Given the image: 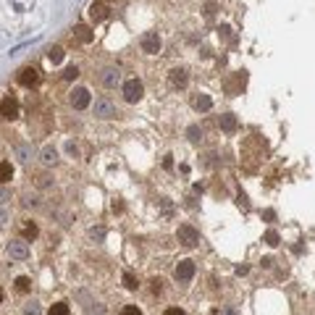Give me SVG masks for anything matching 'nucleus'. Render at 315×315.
<instances>
[{
  "mask_svg": "<svg viewBox=\"0 0 315 315\" xmlns=\"http://www.w3.org/2000/svg\"><path fill=\"white\" fill-rule=\"evenodd\" d=\"M160 34L158 32H144L142 37H140V48H142V53H147V56H158L160 53Z\"/></svg>",
  "mask_w": 315,
  "mask_h": 315,
  "instance_id": "obj_1",
  "label": "nucleus"
},
{
  "mask_svg": "<svg viewBox=\"0 0 315 315\" xmlns=\"http://www.w3.org/2000/svg\"><path fill=\"white\" fill-rule=\"evenodd\" d=\"M95 116H97V118H103V121L116 118V116H118L116 103H111L108 97H100V100H95Z\"/></svg>",
  "mask_w": 315,
  "mask_h": 315,
  "instance_id": "obj_2",
  "label": "nucleus"
},
{
  "mask_svg": "<svg viewBox=\"0 0 315 315\" xmlns=\"http://www.w3.org/2000/svg\"><path fill=\"white\" fill-rule=\"evenodd\" d=\"M176 239H179L184 247H195V244L200 242V231L195 226H189V224H181L179 231H176Z\"/></svg>",
  "mask_w": 315,
  "mask_h": 315,
  "instance_id": "obj_3",
  "label": "nucleus"
},
{
  "mask_svg": "<svg viewBox=\"0 0 315 315\" xmlns=\"http://www.w3.org/2000/svg\"><path fill=\"white\" fill-rule=\"evenodd\" d=\"M142 95H144V84L140 79L124 82V97H126V103H140Z\"/></svg>",
  "mask_w": 315,
  "mask_h": 315,
  "instance_id": "obj_4",
  "label": "nucleus"
},
{
  "mask_svg": "<svg viewBox=\"0 0 315 315\" xmlns=\"http://www.w3.org/2000/svg\"><path fill=\"white\" fill-rule=\"evenodd\" d=\"M195 260H181L179 265H176V271H173V279L179 281V284H187V281H192L195 279Z\"/></svg>",
  "mask_w": 315,
  "mask_h": 315,
  "instance_id": "obj_5",
  "label": "nucleus"
},
{
  "mask_svg": "<svg viewBox=\"0 0 315 315\" xmlns=\"http://www.w3.org/2000/svg\"><path fill=\"white\" fill-rule=\"evenodd\" d=\"M5 252H8L13 260H27L29 258V242L27 239H13V242H8Z\"/></svg>",
  "mask_w": 315,
  "mask_h": 315,
  "instance_id": "obj_6",
  "label": "nucleus"
},
{
  "mask_svg": "<svg viewBox=\"0 0 315 315\" xmlns=\"http://www.w3.org/2000/svg\"><path fill=\"white\" fill-rule=\"evenodd\" d=\"M40 82V71H37L34 66H27L19 71V84L21 87H34V84Z\"/></svg>",
  "mask_w": 315,
  "mask_h": 315,
  "instance_id": "obj_7",
  "label": "nucleus"
},
{
  "mask_svg": "<svg viewBox=\"0 0 315 315\" xmlns=\"http://www.w3.org/2000/svg\"><path fill=\"white\" fill-rule=\"evenodd\" d=\"M100 82H103L108 89L118 87V84H121V71H118V68H113V66L103 68V74H100Z\"/></svg>",
  "mask_w": 315,
  "mask_h": 315,
  "instance_id": "obj_8",
  "label": "nucleus"
},
{
  "mask_svg": "<svg viewBox=\"0 0 315 315\" xmlns=\"http://www.w3.org/2000/svg\"><path fill=\"white\" fill-rule=\"evenodd\" d=\"M0 116L8 118V121L19 118V103H16V100H13V97H3V103H0Z\"/></svg>",
  "mask_w": 315,
  "mask_h": 315,
  "instance_id": "obj_9",
  "label": "nucleus"
},
{
  "mask_svg": "<svg viewBox=\"0 0 315 315\" xmlns=\"http://www.w3.org/2000/svg\"><path fill=\"white\" fill-rule=\"evenodd\" d=\"M71 105L76 111H84L89 105V89H84V87H76L71 92Z\"/></svg>",
  "mask_w": 315,
  "mask_h": 315,
  "instance_id": "obj_10",
  "label": "nucleus"
},
{
  "mask_svg": "<svg viewBox=\"0 0 315 315\" xmlns=\"http://www.w3.org/2000/svg\"><path fill=\"white\" fill-rule=\"evenodd\" d=\"M168 79H171V84H173V87L184 89V87H187V82H189V76H187V68H173V71L168 74Z\"/></svg>",
  "mask_w": 315,
  "mask_h": 315,
  "instance_id": "obj_11",
  "label": "nucleus"
},
{
  "mask_svg": "<svg viewBox=\"0 0 315 315\" xmlns=\"http://www.w3.org/2000/svg\"><path fill=\"white\" fill-rule=\"evenodd\" d=\"M40 160H42V166H56L58 163V152L53 144H45V147L40 150Z\"/></svg>",
  "mask_w": 315,
  "mask_h": 315,
  "instance_id": "obj_12",
  "label": "nucleus"
},
{
  "mask_svg": "<svg viewBox=\"0 0 315 315\" xmlns=\"http://www.w3.org/2000/svg\"><path fill=\"white\" fill-rule=\"evenodd\" d=\"M192 108H195V111H210V108H213V100H210V95H205V92H200V95H195V97H192Z\"/></svg>",
  "mask_w": 315,
  "mask_h": 315,
  "instance_id": "obj_13",
  "label": "nucleus"
},
{
  "mask_svg": "<svg viewBox=\"0 0 315 315\" xmlns=\"http://www.w3.org/2000/svg\"><path fill=\"white\" fill-rule=\"evenodd\" d=\"M74 37H76V40H79L82 45H87V42H92V40H95V32H92L89 27H84V24H79V27L74 29Z\"/></svg>",
  "mask_w": 315,
  "mask_h": 315,
  "instance_id": "obj_14",
  "label": "nucleus"
},
{
  "mask_svg": "<svg viewBox=\"0 0 315 315\" xmlns=\"http://www.w3.org/2000/svg\"><path fill=\"white\" fill-rule=\"evenodd\" d=\"M89 19L95 21V24H97V21H103V19H108V8H105L103 3H92L89 5Z\"/></svg>",
  "mask_w": 315,
  "mask_h": 315,
  "instance_id": "obj_15",
  "label": "nucleus"
},
{
  "mask_svg": "<svg viewBox=\"0 0 315 315\" xmlns=\"http://www.w3.org/2000/svg\"><path fill=\"white\" fill-rule=\"evenodd\" d=\"M236 126H239V121H236V116L234 113H224V116H221V129H224V132H236Z\"/></svg>",
  "mask_w": 315,
  "mask_h": 315,
  "instance_id": "obj_16",
  "label": "nucleus"
},
{
  "mask_svg": "<svg viewBox=\"0 0 315 315\" xmlns=\"http://www.w3.org/2000/svg\"><path fill=\"white\" fill-rule=\"evenodd\" d=\"M16 158L21 160V163H29L32 160V155H34V150H32V144H16Z\"/></svg>",
  "mask_w": 315,
  "mask_h": 315,
  "instance_id": "obj_17",
  "label": "nucleus"
},
{
  "mask_svg": "<svg viewBox=\"0 0 315 315\" xmlns=\"http://www.w3.org/2000/svg\"><path fill=\"white\" fill-rule=\"evenodd\" d=\"M11 179H13V166L11 163H0V184H5Z\"/></svg>",
  "mask_w": 315,
  "mask_h": 315,
  "instance_id": "obj_18",
  "label": "nucleus"
},
{
  "mask_svg": "<svg viewBox=\"0 0 315 315\" xmlns=\"http://www.w3.org/2000/svg\"><path fill=\"white\" fill-rule=\"evenodd\" d=\"M63 56H66V53H63V48H58V45H56V48H50V50H48L50 63H60V60H63Z\"/></svg>",
  "mask_w": 315,
  "mask_h": 315,
  "instance_id": "obj_19",
  "label": "nucleus"
},
{
  "mask_svg": "<svg viewBox=\"0 0 315 315\" xmlns=\"http://www.w3.org/2000/svg\"><path fill=\"white\" fill-rule=\"evenodd\" d=\"M48 315H68V305L66 302H56V305L50 307Z\"/></svg>",
  "mask_w": 315,
  "mask_h": 315,
  "instance_id": "obj_20",
  "label": "nucleus"
},
{
  "mask_svg": "<svg viewBox=\"0 0 315 315\" xmlns=\"http://www.w3.org/2000/svg\"><path fill=\"white\" fill-rule=\"evenodd\" d=\"M187 137H189L192 142H200V140H202V129H200V126H189L187 129Z\"/></svg>",
  "mask_w": 315,
  "mask_h": 315,
  "instance_id": "obj_21",
  "label": "nucleus"
},
{
  "mask_svg": "<svg viewBox=\"0 0 315 315\" xmlns=\"http://www.w3.org/2000/svg\"><path fill=\"white\" fill-rule=\"evenodd\" d=\"M24 315H42L40 302H27V305H24Z\"/></svg>",
  "mask_w": 315,
  "mask_h": 315,
  "instance_id": "obj_22",
  "label": "nucleus"
},
{
  "mask_svg": "<svg viewBox=\"0 0 315 315\" xmlns=\"http://www.w3.org/2000/svg\"><path fill=\"white\" fill-rule=\"evenodd\" d=\"M16 289L19 291H29V289H32V281H29L27 276H19V279H16Z\"/></svg>",
  "mask_w": 315,
  "mask_h": 315,
  "instance_id": "obj_23",
  "label": "nucleus"
},
{
  "mask_svg": "<svg viewBox=\"0 0 315 315\" xmlns=\"http://www.w3.org/2000/svg\"><path fill=\"white\" fill-rule=\"evenodd\" d=\"M37 234H40V231H37L34 224H24V239H34Z\"/></svg>",
  "mask_w": 315,
  "mask_h": 315,
  "instance_id": "obj_24",
  "label": "nucleus"
},
{
  "mask_svg": "<svg viewBox=\"0 0 315 315\" xmlns=\"http://www.w3.org/2000/svg\"><path fill=\"white\" fill-rule=\"evenodd\" d=\"M11 221V213H8V207L5 205H0V226H5Z\"/></svg>",
  "mask_w": 315,
  "mask_h": 315,
  "instance_id": "obj_25",
  "label": "nucleus"
},
{
  "mask_svg": "<svg viewBox=\"0 0 315 315\" xmlns=\"http://www.w3.org/2000/svg\"><path fill=\"white\" fill-rule=\"evenodd\" d=\"M76 76H79V68H76V66H68L66 71H63V79H68V82L76 79Z\"/></svg>",
  "mask_w": 315,
  "mask_h": 315,
  "instance_id": "obj_26",
  "label": "nucleus"
},
{
  "mask_svg": "<svg viewBox=\"0 0 315 315\" xmlns=\"http://www.w3.org/2000/svg\"><path fill=\"white\" fill-rule=\"evenodd\" d=\"M124 284H126V289H137V286H140V284H137V279H134L132 273H124Z\"/></svg>",
  "mask_w": 315,
  "mask_h": 315,
  "instance_id": "obj_27",
  "label": "nucleus"
},
{
  "mask_svg": "<svg viewBox=\"0 0 315 315\" xmlns=\"http://www.w3.org/2000/svg\"><path fill=\"white\" fill-rule=\"evenodd\" d=\"M121 315H142V310L137 305H126L124 310H121Z\"/></svg>",
  "mask_w": 315,
  "mask_h": 315,
  "instance_id": "obj_28",
  "label": "nucleus"
},
{
  "mask_svg": "<svg viewBox=\"0 0 315 315\" xmlns=\"http://www.w3.org/2000/svg\"><path fill=\"white\" fill-rule=\"evenodd\" d=\"M11 200V189L8 187H0V205H5Z\"/></svg>",
  "mask_w": 315,
  "mask_h": 315,
  "instance_id": "obj_29",
  "label": "nucleus"
},
{
  "mask_svg": "<svg viewBox=\"0 0 315 315\" xmlns=\"http://www.w3.org/2000/svg\"><path fill=\"white\" fill-rule=\"evenodd\" d=\"M265 242L271 244V247H276V244H279V234H276V231H268V234H265Z\"/></svg>",
  "mask_w": 315,
  "mask_h": 315,
  "instance_id": "obj_30",
  "label": "nucleus"
},
{
  "mask_svg": "<svg viewBox=\"0 0 315 315\" xmlns=\"http://www.w3.org/2000/svg\"><path fill=\"white\" fill-rule=\"evenodd\" d=\"M37 205H40L37 197H24V207H37Z\"/></svg>",
  "mask_w": 315,
  "mask_h": 315,
  "instance_id": "obj_31",
  "label": "nucleus"
},
{
  "mask_svg": "<svg viewBox=\"0 0 315 315\" xmlns=\"http://www.w3.org/2000/svg\"><path fill=\"white\" fill-rule=\"evenodd\" d=\"M92 236H95V239H103V236H105V229H92V231H89Z\"/></svg>",
  "mask_w": 315,
  "mask_h": 315,
  "instance_id": "obj_32",
  "label": "nucleus"
},
{
  "mask_svg": "<svg viewBox=\"0 0 315 315\" xmlns=\"http://www.w3.org/2000/svg\"><path fill=\"white\" fill-rule=\"evenodd\" d=\"M166 315H187V313H184V310H179V307H168V310H166Z\"/></svg>",
  "mask_w": 315,
  "mask_h": 315,
  "instance_id": "obj_33",
  "label": "nucleus"
},
{
  "mask_svg": "<svg viewBox=\"0 0 315 315\" xmlns=\"http://www.w3.org/2000/svg\"><path fill=\"white\" fill-rule=\"evenodd\" d=\"M205 13H207V16H213V13H216V3H207L205 5Z\"/></svg>",
  "mask_w": 315,
  "mask_h": 315,
  "instance_id": "obj_34",
  "label": "nucleus"
},
{
  "mask_svg": "<svg viewBox=\"0 0 315 315\" xmlns=\"http://www.w3.org/2000/svg\"><path fill=\"white\" fill-rule=\"evenodd\" d=\"M221 315H236V313L231 310V307H229V310H224V313H221Z\"/></svg>",
  "mask_w": 315,
  "mask_h": 315,
  "instance_id": "obj_35",
  "label": "nucleus"
},
{
  "mask_svg": "<svg viewBox=\"0 0 315 315\" xmlns=\"http://www.w3.org/2000/svg\"><path fill=\"white\" fill-rule=\"evenodd\" d=\"M0 302H3V289H0Z\"/></svg>",
  "mask_w": 315,
  "mask_h": 315,
  "instance_id": "obj_36",
  "label": "nucleus"
}]
</instances>
